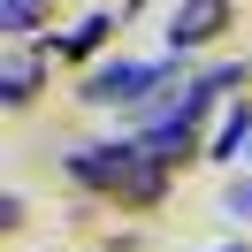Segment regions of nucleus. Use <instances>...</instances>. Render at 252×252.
Returning a JSON list of instances; mask_svg holds the SVG:
<instances>
[{
	"label": "nucleus",
	"instance_id": "obj_1",
	"mask_svg": "<svg viewBox=\"0 0 252 252\" xmlns=\"http://www.w3.org/2000/svg\"><path fill=\"white\" fill-rule=\"evenodd\" d=\"M69 176L92 191H123V199H160V160L145 145H92V153H69Z\"/></svg>",
	"mask_w": 252,
	"mask_h": 252
},
{
	"label": "nucleus",
	"instance_id": "obj_2",
	"mask_svg": "<svg viewBox=\"0 0 252 252\" xmlns=\"http://www.w3.org/2000/svg\"><path fill=\"white\" fill-rule=\"evenodd\" d=\"M160 77V62H107L84 77V99L92 107H123V99H145V84Z\"/></svg>",
	"mask_w": 252,
	"mask_h": 252
},
{
	"label": "nucleus",
	"instance_id": "obj_3",
	"mask_svg": "<svg viewBox=\"0 0 252 252\" xmlns=\"http://www.w3.org/2000/svg\"><path fill=\"white\" fill-rule=\"evenodd\" d=\"M214 31H229V0H176V16H168V46H206Z\"/></svg>",
	"mask_w": 252,
	"mask_h": 252
},
{
	"label": "nucleus",
	"instance_id": "obj_4",
	"mask_svg": "<svg viewBox=\"0 0 252 252\" xmlns=\"http://www.w3.org/2000/svg\"><path fill=\"white\" fill-rule=\"evenodd\" d=\"M245 138H252V99L221 115V130L206 138V160H237V145H245Z\"/></svg>",
	"mask_w": 252,
	"mask_h": 252
},
{
	"label": "nucleus",
	"instance_id": "obj_5",
	"mask_svg": "<svg viewBox=\"0 0 252 252\" xmlns=\"http://www.w3.org/2000/svg\"><path fill=\"white\" fill-rule=\"evenodd\" d=\"M107 31H115V16H84L77 31L54 38V54H92V46H107Z\"/></svg>",
	"mask_w": 252,
	"mask_h": 252
},
{
	"label": "nucleus",
	"instance_id": "obj_6",
	"mask_svg": "<svg viewBox=\"0 0 252 252\" xmlns=\"http://www.w3.org/2000/svg\"><path fill=\"white\" fill-rule=\"evenodd\" d=\"M38 16H46V0H0V31L8 38H31Z\"/></svg>",
	"mask_w": 252,
	"mask_h": 252
},
{
	"label": "nucleus",
	"instance_id": "obj_7",
	"mask_svg": "<svg viewBox=\"0 0 252 252\" xmlns=\"http://www.w3.org/2000/svg\"><path fill=\"white\" fill-rule=\"evenodd\" d=\"M31 84H38V62H31V54H16V62H8V92H0V99H8V107H23V99H31Z\"/></svg>",
	"mask_w": 252,
	"mask_h": 252
},
{
	"label": "nucleus",
	"instance_id": "obj_8",
	"mask_svg": "<svg viewBox=\"0 0 252 252\" xmlns=\"http://www.w3.org/2000/svg\"><path fill=\"white\" fill-rule=\"evenodd\" d=\"M237 214H252V191H237Z\"/></svg>",
	"mask_w": 252,
	"mask_h": 252
}]
</instances>
